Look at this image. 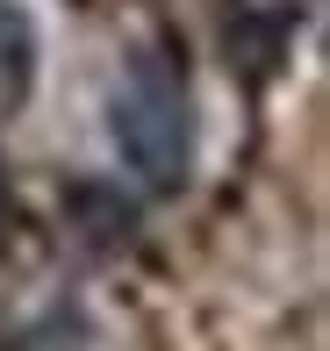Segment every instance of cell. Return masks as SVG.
<instances>
[{
	"mask_svg": "<svg viewBox=\"0 0 330 351\" xmlns=\"http://www.w3.org/2000/svg\"><path fill=\"white\" fill-rule=\"evenodd\" d=\"M29 79H36V29L14 0H0V115L29 101Z\"/></svg>",
	"mask_w": 330,
	"mask_h": 351,
	"instance_id": "cell-2",
	"label": "cell"
},
{
	"mask_svg": "<svg viewBox=\"0 0 330 351\" xmlns=\"http://www.w3.org/2000/svg\"><path fill=\"white\" fill-rule=\"evenodd\" d=\"M108 136L151 194H172L194 172V101H187L165 51H144L122 72L115 101H108Z\"/></svg>",
	"mask_w": 330,
	"mask_h": 351,
	"instance_id": "cell-1",
	"label": "cell"
},
{
	"mask_svg": "<svg viewBox=\"0 0 330 351\" xmlns=\"http://www.w3.org/2000/svg\"><path fill=\"white\" fill-rule=\"evenodd\" d=\"M0 215H8V201H0Z\"/></svg>",
	"mask_w": 330,
	"mask_h": 351,
	"instance_id": "cell-3",
	"label": "cell"
}]
</instances>
